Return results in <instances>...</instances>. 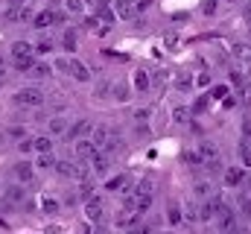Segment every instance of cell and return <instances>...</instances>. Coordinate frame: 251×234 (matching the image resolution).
Returning a JSON list of instances; mask_svg holds the SVG:
<instances>
[{"label": "cell", "instance_id": "cell-1", "mask_svg": "<svg viewBox=\"0 0 251 234\" xmlns=\"http://www.w3.org/2000/svg\"><path fill=\"white\" fill-rule=\"evenodd\" d=\"M15 103H18V106H29V109H35V106L44 103V94H41V88H21V91L15 94Z\"/></svg>", "mask_w": 251, "mask_h": 234}, {"label": "cell", "instance_id": "cell-2", "mask_svg": "<svg viewBox=\"0 0 251 234\" xmlns=\"http://www.w3.org/2000/svg\"><path fill=\"white\" fill-rule=\"evenodd\" d=\"M114 12H117V18H123V21H134V18L143 12V6H140V0H117V3H114Z\"/></svg>", "mask_w": 251, "mask_h": 234}, {"label": "cell", "instance_id": "cell-3", "mask_svg": "<svg viewBox=\"0 0 251 234\" xmlns=\"http://www.w3.org/2000/svg\"><path fill=\"white\" fill-rule=\"evenodd\" d=\"M67 73H70L76 82H91V70H88L85 61H79V58H67Z\"/></svg>", "mask_w": 251, "mask_h": 234}, {"label": "cell", "instance_id": "cell-4", "mask_svg": "<svg viewBox=\"0 0 251 234\" xmlns=\"http://www.w3.org/2000/svg\"><path fill=\"white\" fill-rule=\"evenodd\" d=\"M88 132H94V126H91V120H76L70 129H67V141H79V138H85Z\"/></svg>", "mask_w": 251, "mask_h": 234}, {"label": "cell", "instance_id": "cell-5", "mask_svg": "<svg viewBox=\"0 0 251 234\" xmlns=\"http://www.w3.org/2000/svg\"><path fill=\"white\" fill-rule=\"evenodd\" d=\"M26 18H29V9H26V6H9V9L3 12V21H9V24L26 21Z\"/></svg>", "mask_w": 251, "mask_h": 234}, {"label": "cell", "instance_id": "cell-6", "mask_svg": "<svg viewBox=\"0 0 251 234\" xmlns=\"http://www.w3.org/2000/svg\"><path fill=\"white\" fill-rule=\"evenodd\" d=\"M59 21H62V15H56V12L44 9V12H38V15H35V21H32V24H35L38 29H44V27H53V24H59Z\"/></svg>", "mask_w": 251, "mask_h": 234}, {"label": "cell", "instance_id": "cell-7", "mask_svg": "<svg viewBox=\"0 0 251 234\" xmlns=\"http://www.w3.org/2000/svg\"><path fill=\"white\" fill-rule=\"evenodd\" d=\"M85 214H88V220H91V223H100V220H102V214H105L102 199H91V202H88V208H85Z\"/></svg>", "mask_w": 251, "mask_h": 234}, {"label": "cell", "instance_id": "cell-8", "mask_svg": "<svg viewBox=\"0 0 251 234\" xmlns=\"http://www.w3.org/2000/svg\"><path fill=\"white\" fill-rule=\"evenodd\" d=\"M97 152V144L94 141H85V138H79L76 141V155L79 158H85V161H91V155Z\"/></svg>", "mask_w": 251, "mask_h": 234}, {"label": "cell", "instance_id": "cell-9", "mask_svg": "<svg viewBox=\"0 0 251 234\" xmlns=\"http://www.w3.org/2000/svg\"><path fill=\"white\" fill-rule=\"evenodd\" d=\"M111 138H114V135H111L108 126H94V144H97V149H102Z\"/></svg>", "mask_w": 251, "mask_h": 234}, {"label": "cell", "instance_id": "cell-10", "mask_svg": "<svg viewBox=\"0 0 251 234\" xmlns=\"http://www.w3.org/2000/svg\"><path fill=\"white\" fill-rule=\"evenodd\" d=\"M3 199H6L9 205H21V202L26 199V193H24V187H18V184H12V187H6V193H3Z\"/></svg>", "mask_w": 251, "mask_h": 234}, {"label": "cell", "instance_id": "cell-11", "mask_svg": "<svg viewBox=\"0 0 251 234\" xmlns=\"http://www.w3.org/2000/svg\"><path fill=\"white\" fill-rule=\"evenodd\" d=\"M15 176H18V181H24V184H29L32 178H35V170L26 164V161H21V164H15Z\"/></svg>", "mask_w": 251, "mask_h": 234}, {"label": "cell", "instance_id": "cell-12", "mask_svg": "<svg viewBox=\"0 0 251 234\" xmlns=\"http://www.w3.org/2000/svg\"><path fill=\"white\" fill-rule=\"evenodd\" d=\"M67 129H70V126H67L64 117H53V120L47 123V132H50V135H67Z\"/></svg>", "mask_w": 251, "mask_h": 234}, {"label": "cell", "instance_id": "cell-13", "mask_svg": "<svg viewBox=\"0 0 251 234\" xmlns=\"http://www.w3.org/2000/svg\"><path fill=\"white\" fill-rule=\"evenodd\" d=\"M29 73H32L35 79H50V76H53V67H50L47 61H35V67H32Z\"/></svg>", "mask_w": 251, "mask_h": 234}, {"label": "cell", "instance_id": "cell-14", "mask_svg": "<svg viewBox=\"0 0 251 234\" xmlns=\"http://www.w3.org/2000/svg\"><path fill=\"white\" fill-rule=\"evenodd\" d=\"M234 58H240V61H251V44H246V41H240V44H234Z\"/></svg>", "mask_w": 251, "mask_h": 234}, {"label": "cell", "instance_id": "cell-15", "mask_svg": "<svg viewBox=\"0 0 251 234\" xmlns=\"http://www.w3.org/2000/svg\"><path fill=\"white\" fill-rule=\"evenodd\" d=\"M137 217H140V214H134V211H120V214H117V226L131 229V226L137 223Z\"/></svg>", "mask_w": 251, "mask_h": 234}, {"label": "cell", "instance_id": "cell-16", "mask_svg": "<svg viewBox=\"0 0 251 234\" xmlns=\"http://www.w3.org/2000/svg\"><path fill=\"white\" fill-rule=\"evenodd\" d=\"M243 178H246V173H243L240 167H231V170L225 173V184H228V187H237V184H240Z\"/></svg>", "mask_w": 251, "mask_h": 234}, {"label": "cell", "instance_id": "cell-17", "mask_svg": "<svg viewBox=\"0 0 251 234\" xmlns=\"http://www.w3.org/2000/svg\"><path fill=\"white\" fill-rule=\"evenodd\" d=\"M12 56L15 58L32 56V44H26V41H15V44H12Z\"/></svg>", "mask_w": 251, "mask_h": 234}, {"label": "cell", "instance_id": "cell-18", "mask_svg": "<svg viewBox=\"0 0 251 234\" xmlns=\"http://www.w3.org/2000/svg\"><path fill=\"white\" fill-rule=\"evenodd\" d=\"M149 85H152L149 73H146V70H137V73H134V88H137V91H149Z\"/></svg>", "mask_w": 251, "mask_h": 234}, {"label": "cell", "instance_id": "cell-19", "mask_svg": "<svg viewBox=\"0 0 251 234\" xmlns=\"http://www.w3.org/2000/svg\"><path fill=\"white\" fill-rule=\"evenodd\" d=\"M32 144H35V152H41V155H47V152L53 149V138H50V135H44V138H35Z\"/></svg>", "mask_w": 251, "mask_h": 234}, {"label": "cell", "instance_id": "cell-20", "mask_svg": "<svg viewBox=\"0 0 251 234\" xmlns=\"http://www.w3.org/2000/svg\"><path fill=\"white\" fill-rule=\"evenodd\" d=\"M199 155H201L204 161H216V158H219V155H216V144H201Z\"/></svg>", "mask_w": 251, "mask_h": 234}, {"label": "cell", "instance_id": "cell-21", "mask_svg": "<svg viewBox=\"0 0 251 234\" xmlns=\"http://www.w3.org/2000/svg\"><path fill=\"white\" fill-rule=\"evenodd\" d=\"M15 67L21 70V73H29L32 67H35V58L32 56H24V58H15Z\"/></svg>", "mask_w": 251, "mask_h": 234}, {"label": "cell", "instance_id": "cell-22", "mask_svg": "<svg viewBox=\"0 0 251 234\" xmlns=\"http://www.w3.org/2000/svg\"><path fill=\"white\" fill-rule=\"evenodd\" d=\"M167 220H170L173 226H178V223L184 220V214H181V208H178V205H170V211H167Z\"/></svg>", "mask_w": 251, "mask_h": 234}, {"label": "cell", "instance_id": "cell-23", "mask_svg": "<svg viewBox=\"0 0 251 234\" xmlns=\"http://www.w3.org/2000/svg\"><path fill=\"white\" fill-rule=\"evenodd\" d=\"M240 155H243V164H246V167H251V141H249V138L240 144Z\"/></svg>", "mask_w": 251, "mask_h": 234}, {"label": "cell", "instance_id": "cell-24", "mask_svg": "<svg viewBox=\"0 0 251 234\" xmlns=\"http://www.w3.org/2000/svg\"><path fill=\"white\" fill-rule=\"evenodd\" d=\"M228 76H231V85H234V88H243V85H246V82H249V79H246V73H243V70H231V73H228Z\"/></svg>", "mask_w": 251, "mask_h": 234}, {"label": "cell", "instance_id": "cell-25", "mask_svg": "<svg viewBox=\"0 0 251 234\" xmlns=\"http://www.w3.org/2000/svg\"><path fill=\"white\" fill-rule=\"evenodd\" d=\"M64 9H67L70 15H79V12L85 9V0H64Z\"/></svg>", "mask_w": 251, "mask_h": 234}, {"label": "cell", "instance_id": "cell-26", "mask_svg": "<svg viewBox=\"0 0 251 234\" xmlns=\"http://www.w3.org/2000/svg\"><path fill=\"white\" fill-rule=\"evenodd\" d=\"M173 120H176V123H187V120H190L187 106H176V112H173Z\"/></svg>", "mask_w": 251, "mask_h": 234}, {"label": "cell", "instance_id": "cell-27", "mask_svg": "<svg viewBox=\"0 0 251 234\" xmlns=\"http://www.w3.org/2000/svg\"><path fill=\"white\" fill-rule=\"evenodd\" d=\"M105 187H108L111 193H114V190H123V187H126V176H117V178H108V181H105Z\"/></svg>", "mask_w": 251, "mask_h": 234}, {"label": "cell", "instance_id": "cell-28", "mask_svg": "<svg viewBox=\"0 0 251 234\" xmlns=\"http://www.w3.org/2000/svg\"><path fill=\"white\" fill-rule=\"evenodd\" d=\"M94 94H97V97L102 100V97H108V94H114V88H111V82H105V79H102V82L97 85V91H94Z\"/></svg>", "mask_w": 251, "mask_h": 234}, {"label": "cell", "instance_id": "cell-29", "mask_svg": "<svg viewBox=\"0 0 251 234\" xmlns=\"http://www.w3.org/2000/svg\"><path fill=\"white\" fill-rule=\"evenodd\" d=\"M56 164H59V161H56V158H53V155H50V152H47V155H41V158H38V167H41V170H50V167H56Z\"/></svg>", "mask_w": 251, "mask_h": 234}, {"label": "cell", "instance_id": "cell-30", "mask_svg": "<svg viewBox=\"0 0 251 234\" xmlns=\"http://www.w3.org/2000/svg\"><path fill=\"white\" fill-rule=\"evenodd\" d=\"M193 190H196V196H210V193H213V187H210V181H199V184H196Z\"/></svg>", "mask_w": 251, "mask_h": 234}, {"label": "cell", "instance_id": "cell-31", "mask_svg": "<svg viewBox=\"0 0 251 234\" xmlns=\"http://www.w3.org/2000/svg\"><path fill=\"white\" fill-rule=\"evenodd\" d=\"M114 100H120V103L128 100V88H126L123 82H117V85H114Z\"/></svg>", "mask_w": 251, "mask_h": 234}, {"label": "cell", "instance_id": "cell-32", "mask_svg": "<svg viewBox=\"0 0 251 234\" xmlns=\"http://www.w3.org/2000/svg\"><path fill=\"white\" fill-rule=\"evenodd\" d=\"M216 9H219V0H204L201 3V15H216Z\"/></svg>", "mask_w": 251, "mask_h": 234}, {"label": "cell", "instance_id": "cell-33", "mask_svg": "<svg viewBox=\"0 0 251 234\" xmlns=\"http://www.w3.org/2000/svg\"><path fill=\"white\" fill-rule=\"evenodd\" d=\"M62 44H64V50H70V53H73V50H76V35H73V32H64Z\"/></svg>", "mask_w": 251, "mask_h": 234}, {"label": "cell", "instance_id": "cell-34", "mask_svg": "<svg viewBox=\"0 0 251 234\" xmlns=\"http://www.w3.org/2000/svg\"><path fill=\"white\" fill-rule=\"evenodd\" d=\"M240 100H243V106H251V82H246L240 88Z\"/></svg>", "mask_w": 251, "mask_h": 234}, {"label": "cell", "instance_id": "cell-35", "mask_svg": "<svg viewBox=\"0 0 251 234\" xmlns=\"http://www.w3.org/2000/svg\"><path fill=\"white\" fill-rule=\"evenodd\" d=\"M35 50H38V53H50V50H53V41H50V38H41V41L35 44Z\"/></svg>", "mask_w": 251, "mask_h": 234}, {"label": "cell", "instance_id": "cell-36", "mask_svg": "<svg viewBox=\"0 0 251 234\" xmlns=\"http://www.w3.org/2000/svg\"><path fill=\"white\" fill-rule=\"evenodd\" d=\"M184 217H187L190 223H193V220H201V217H199V208H196V205H187V208H184Z\"/></svg>", "mask_w": 251, "mask_h": 234}, {"label": "cell", "instance_id": "cell-37", "mask_svg": "<svg viewBox=\"0 0 251 234\" xmlns=\"http://www.w3.org/2000/svg\"><path fill=\"white\" fill-rule=\"evenodd\" d=\"M100 18H102V21H108V24H111V21H114V18H117V12H111V9H100Z\"/></svg>", "mask_w": 251, "mask_h": 234}, {"label": "cell", "instance_id": "cell-38", "mask_svg": "<svg viewBox=\"0 0 251 234\" xmlns=\"http://www.w3.org/2000/svg\"><path fill=\"white\" fill-rule=\"evenodd\" d=\"M213 97H216V100H225V97H228V88H225V85H216V88H213Z\"/></svg>", "mask_w": 251, "mask_h": 234}, {"label": "cell", "instance_id": "cell-39", "mask_svg": "<svg viewBox=\"0 0 251 234\" xmlns=\"http://www.w3.org/2000/svg\"><path fill=\"white\" fill-rule=\"evenodd\" d=\"M44 211H47V214H56V211H59V202H53V199H44Z\"/></svg>", "mask_w": 251, "mask_h": 234}, {"label": "cell", "instance_id": "cell-40", "mask_svg": "<svg viewBox=\"0 0 251 234\" xmlns=\"http://www.w3.org/2000/svg\"><path fill=\"white\" fill-rule=\"evenodd\" d=\"M18 149H21V152H32V149H35V144H32V141H21V144H18Z\"/></svg>", "mask_w": 251, "mask_h": 234}, {"label": "cell", "instance_id": "cell-41", "mask_svg": "<svg viewBox=\"0 0 251 234\" xmlns=\"http://www.w3.org/2000/svg\"><path fill=\"white\" fill-rule=\"evenodd\" d=\"M134 120H137V123H140V120H149V109H137V112H134Z\"/></svg>", "mask_w": 251, "mask_h": 234}, {"label": "cell", "instance_id": "cell-42", "mask_svg": "<svg viewBox=\"0 0 251 234\" xmlns=\"http://www.w3.org/2000/svg\"><path fill=\"white\" fill-rule=\"evenodd\" d=\"M91 193H94V181H91V178H88V181H85V184H82V196H91Z\"/></svg>", "mask_w": 251, "mask_h": 234}, {"label": "cell", "instance_id": "cell-43", "mask_svg": "<svg viewBox=\"0 0 251 234\" xmlns=\"http://www.w3.org/2000/svg\"><path fill=\"white\" fill-rule=\"evenodd\" d=\"M243 135H246V138H251V115L243 120Z\"/></svg>", "mask_w": 251, "mask_h": 234}, {"label": "cell", "instance_id": "cell-44", "mask_svg": "<svg viewBox=\"0 0 251 234\" xmlns=\"http://www.w3.org/2000/svg\"><path fill=\"white\" fill-rule=\"evenodd\" d=\"M176 88H178V91H187V88H190V76H187V79H178V82H176Z\"/></svg>", "mask_w": 251, "mask_h": 234}, {"label": "cell", "instance_id": "cell-45", "mask_svg": "<svg viewBox=\"0 0 251 234\" xmlns=\"http://www.w3.org/2000/svg\"><path fill=\"white\" fill-rule=\"evenodd\" d=\"M204 106H207V97H201V100L196 103V109H193V112H204Z\"/></svg>", "mask_w": 251, "mask_h": 234}, {"label": "cell", "instance_id": "cell-46", "mask_svg": "<svg viewBox=\"0 0 251 234\" xmlns=\"http://www.w3.org/2000/svg\"><path fill=\"white\" fill-rule=\"evenodd\" d=\"M237 106V97H225V109H234Z\"/></svg>", "mask_w": 251, "mask_h": 234}, {"label": "cell", "instance_id": "cell-47", "mask_svg": "<svg viewBox=\"0 0 251 234\" xmlns=\"http://www.w3.org/2000/svg\"><path fill=\"white\" fill-rule=\"evenodd\" d=\"M246 18H249V21H251V0H249V3H246Z\"/></svg>", "mask_w": 251, "mask_h": 234}, {"label": "cell", "instance_id": "cell-48", "mask_svg": "<svg viewBox=\"0 0 251 234\" xmlns=\"http://www.w3.org/2000/svg\"><path fill=\"white\" fill-rule=\"evenodd\" d=\"M246 214H249V217H251V199H249V202H246Z\"/></svg>", "mask_w": 251, "mask_h": 234}, {"label": "cell", "instance_id": "cell-49", "mask_svg": "<svg viewBox=\"0 0 251 234\" xmlns=\"http://www.w3.org/2000/svg\"><path fill=\"white\" fill-rule=\"evenodd\" d=\"M3 82H6V76H3V67H0V88H3Z\"/></svg>", "mask_w": 251, "mask_h": 234}, {"label": "cell", "instance_id": "cell-50", "mask_svg": "<svg viewBox=\"0 0 251 234\" xmlns=\"http://www.w3.org/2000/svg\"><path fill=\"white\" fill-rule=\"evenodd\" d=\"M94 234H111V232L108 229H100V232H94Z\"/></svg>", "mask_w": 251, "mask_h": 234}, {"label": "cell", "instance_id": "cell-51", "mask_svg": "<svg viewBox=\"0 0 251 234\" xmlns=\"http://www.w3.org/2000/svg\"><path fill=\"white\" fill-rule=\"evenodd\" d=\"M3 141H6V138H3V135H0V144H3Z\"/></svg>", "mask_w": 251, "mask_h": 234}, {"label": "cell", "instance_id": "cell-52", "mask_svg": "<svg viewBox=\"0 0 251 234\" xmlns=\"http://www.w3.org/2000/svg\"><path fill=\"white\" fill-rule=\"evenodd\" d=\"M228 3H237V0H228Z\"/></svg>", "mask_w": 251, "mask_h": 234}, {"label": "cell", "instance_id": "cell-53", "mask_svg": "<svg viewBox=\"0 0 251 234\" xmlns=\"http://www.w3.org/2000/svg\"><path fill=\"white\" fill-rule=\"evenodd\" d=\"M0 67H3V64H0Z\"/></svg>", "mask_w": 251, "mask_h": 234}]
</instances>
